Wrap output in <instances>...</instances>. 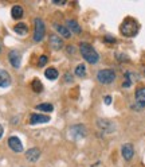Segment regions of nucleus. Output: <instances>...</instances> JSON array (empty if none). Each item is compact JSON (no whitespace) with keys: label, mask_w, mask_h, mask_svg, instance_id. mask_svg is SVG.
Returning <instances> with one entry per match:
<instances>
[{"label":"nucleus","mask_w":145,"mask_h":167,"mask_svg":"<svg viewBox=\"0 0 145 167\" xmlns=\"http://www.w3.org/2000/svg\"><path fill=\"white\" fill-rule=\"evenodd\" d=\"M45 76L49 78V80H51V81H54V80H56L58 78V70L56 69H54V67H49V69H46V71H45Z\"/></svg>","instance_id":"18"},{"label":"nucleus","mask_w":145,"mask_h":167,"mask_svg":"<svg viewBox=\"0 0 145 167\" xmlns=\"http://www.w3.org/2000/svg\"><path fill=\"white\" fill-rule=\"evenodd\" d=\"M8 59H9V63H11L15 69H19L20 67V63H22V55H20V53L18 51V50H12V51H9Z\"/></svg>","instance_id":"5"},{"label":"nucleus","mask_w":145,"mask_h":167,"mask_svg":"<svg viewBox=\"0 0 145 167\" xmlns=\"http://www.w3.org/2000/svg\"><path fill=\"white\" fill-rule=\"evenodd\" d=\"M130 84H132V82H130V78H129V77H126V81L122 84V88H129V86H130Z\"/></svg>","instance_id":"24"},{"label":"nucleus","mask_w":145,"mask_h":167,"mask_svg":"<svg viewBox=\"0 0 145 167\" xmlns=\"http://www.w3.org/2000/svg\"><path fill=\"white\" fill-rule=\"evenodd\" d=\"M70 135L74 136V138H77V139H79V138H85L86 136V128H85V125H74V127L70 128Z\"/></svg>","instance_id":"7"},{"label":"nucleus","mask_w":145,"mask_h":167,"mask_svg":"<svg viewBox=\"0 0 145 167\" xmlns=\"http://www.w3.org/2000/svg\"><path fill=\"white\" fill-rule=\"evenodd\" d=\"M97 80L101 84H112L116 80V73L110 69H102L97 73Z\"/></svg>","instance_id":"3"},{"label":"nucleus","mask_w":145,"mask_h":167,"mask_svg":"<svg viewBox=\"0 0 145 167\" xmlns=\"http://www.w3.org/2000/svg\"><path fill=\"white\" fill-rule=\"evenodd\" d=\"M32 88H34V90L35 92H42V84H40V81L39 80H35V81H32Z\"/></svg>","instance_id":"22"},{"label":"nucleus","mask_w":145,"mask_h":167,"mask_svg":"<svg viewBox=\"0 0 145 167\" xmlns=\"http://www.w3.org/2000/svg\"><path fill=\"white\" fill-rule=\"evenodd\" d=\"M105 40H107V42H114V38H112V36H105Z\"/></svg>","instance_id":"27"},{"label":"nucleus","mask_w":145,"mask_h":167,"mask_svg":"<svg viewBox=\"0 0 145 167\" xmlns=\"http://www.w3.org/2000/svg\"><path fill=\"white\" fill-rule=\"evenodd\" d=\"M13 30H15V32L19 34V35H26V34L28 32V27H27L26 23H18V25L13 27Z\"/></svg>","instance_id":"16"},{"label":"nucleus","mask_w":145,"mask_h":167,"mask_svg":"<svg viewBox=\"0 0 145 167\" xmlns=\"http://www.w3.org/2000/svg\"><path fill=\"white\" fill-rule=\"evenodd\" d=\"M136 101L141 108H145V88H140L136 90Z\"/></svg>","instance_id":"14"},{"label":"nucleus","mask_w":145,"mask_h":167,"mask_svg":"<svg viewBox=\"0 0 145 167\" xmlns=\"http://www.w3.org/2000/svg\"><path fill=\"white\" fill-rule=\"evenodd\" d=\"M54 27H55V30L63 36V38H70L71 32L69 31V28H66V27H63V26H60V25H54Z\"/></svg>","instance_id":"19"},{"label":"nucleus","mask_w":145,"mask_h":167,"mask_svg":"<svg viewBox=\"0 0 145 167\" xmlns=\"http://www.w3.org/2000/svg\"><path fill=\"white\" fill-rule=\"evenodd\" d=\"M97 124H98V127L101 129H103L105 132H113L114 129H116V125L109 120H102V119H100V120L97 121Z\"/></svg>","instance_id":"10"},{"label":"nucleus","mask_w":145,"mask_h":167,"mask_svg":"<svg viewBox=\"0 0 145 167\" xmlns=\"http://www.w3.org/2000/svg\"><path fill=\"white\" fill-rule=\"evenodd\" d=\"M35 31H34V40L35 42H40L45 36V32H46V26L43 23V20L40 18H36L35 19Z\"/></svg>","instance_id":"4"},{"label":"nucleus","mask_w":145,"mask_h":167,"mask_svg":"<svg viewBox=\"0 0 145 167\" xmlns=\"http://www.w3.org/2000/svg\"><path fill=\"white\" fill-rule=\"evenodd\" d=\"M144 74H145V70H144Z\"/></svg>","instance_id":"31"},{"label":"nucleus","mask_w":145,"mask_h":167,"mask_svg":"<svg viewBox=\"0 0 145 167\" xmlns=\"http://www.w3.org/2000/svg\"><path fill=\"white\" fill-rule=\"evenodd\" d=\"M79 50L82 57L85 58V61H87L89 63H97L98 62V53L93 49L92 45H89L87 42H82L79 43Z\"/></svg>","instance_id":"1"},{"label":"nucleus","mask_w":145,"mask_h":167,"mask_svg":"<svg viewBox=\"0 0 145 167\" xmlns=\"http://www.w3.org/2000/svg\"><path fill=\"white\" fill-rule=\"evenodd\" d=\"M8 146L13 152H18V154L19 152H23V144H22V142H20V139L16 138V136H11V138L8 139Z\"/></svg>","instance_id":"6"},{"label":"nucleus","mask_w":145,"mask_h":167,"mask_svg":"<svg viewBox=\"0 0 145 167\" xmlns=\"http://www.w3.org/2000/svg\"><path fill=\"white\" fill-rule=\"evenodd\" d=\"M23 13H24V11H23V8L20 6H13L12 9H11V15L13 19H20L23 16Z\"/></svg>","instance_id":"17"},{"label":"nucleus","mask_w":145,"mask_h":167,"mask_svg":"<svg viewBox=\"0 0 145 167\" xmlns=\"http://www.w3.org/2000/svg\"><path fill=\"white\" fill-rule=\"evenodd\" d=\"M3 131H4V129H3V125L0 124V138H2V136H3Z\"/></svg>","instance_id":"28"},{"label":"nucleus","mask_w":145,"mask_h":167,"mask_svg":"<svg viewBox=\"0 0 145 167\" xmlns=\"http://www.w3.org/2000/svg\"><path fill=\"white\" fill-rule=\"evenodd\" d=\"M67 27H69V31L70 32H74V34H81L82 28L75 20H67Z\"/></svg>","instance_id":"15"},{"label":"nucleus","mask_w":145,"mask_h":167,"mask_svg":"<svg viewBox=\"0 0 145 167\" xmlns=\"http://www.w3.org/2000/svg\"><path fill=\"white\" fill-rule=\"evenodd\" d=\"M50 121V117L49 116H45V115H31L30 117V124H42V123H49Z\"/></svg>","instance_id":"11"},{"label":"nucleus","mask_w":145,"mask_h":167,"mask_svg":"<svg viewBox=\"0 0 145 167\" xmlns=\"http://www.w3.org/2000/svg\"><path fill=\"white\" fill-rule=\"evenodd\" d=\"M11 85V77L8 71L4 69H0V88H8Z\"/></svg>","instance_id":"8"},{"label":"nucleus","mask_w":145,"mask_h":167,"mask_svg":"<svg viewBox=\"0 0 145 167\" xmlns=\"http://www.w3.org/2000/svg\"><path fill=\"white\" fill-rule=\"evenodd\" d=\"M93 167H102V166H101V165H100V163H96V165H94Z\"/></svg>","instance_id":"29"},{"label":"nucleus","mask_w":145,"mask_h":167,"mask_svg":"<svg viewBox=\"0 0 145 167\" xmlns=\"http://www.w3.org/2000/svg\"><path fill=\"white\" fill-rule=\"evenodd\" d=\"M40 156V150L39 148H30L28 151L26 152V158L28 162H36Z\"/></svg>","instance_id":"12"},{"label":"nucleus","mask_w":145,"mask_h":167,"mask_svg":"<svg viewBox=\"0 0 145 167\" xmlns=\"http://www.w3.org/2000/svg\"><path fill=\"white\" fill-rule=\"evenodd\" d=\"M47 63V57L46 55H40L39 58V66H45Z\"/></svg>","instance_id":"23"},{"label":"nucleus","mask_w":145,"mask_h":167,"mask_svg":"<svg viewBox=\"0 0 145 167\" xmlns=\"http://www.w3.org/2000/svg\"><path fill=\"white\" fill-rule=\"evenodd\" d=\"M75 74L78 77H85L86 76V66L85 65H78L75 67Z\"/></svg>","instance_id":"21"},{"label":"nucleus","mask_w":145,"mask_h":167,"mask_svg":"<svg viewBox=\"0 0 145 167\" xmlns=\"http://www.w3.org/2000/svg\"><path fill=\"white\" fill-rule=\"evenodd\" d=\"M36 109H39L42 112H53L54 107L51 104H39V105H36Z\"/></svg>","instance_id":"20"},{"label":"nucleus","mask_w":145,"mask_h":167,"mask_svg":"<svg viewBox=\"0 0 145 167\" xmlns=\"http://www.w3.org/2000/svg\"><path fill=\"white\" fill-rule=\"evenodd\" d=\"M103 101H105L106 105H110V104H112V97H110V96H105V100H103Z\"/></svg>","instance_id":"25"},{"label":"nucleus","mask_w":145,"mask_h":167,"mask_svg":"<svg viewBox=\"0 0 145 167\" xmlns=\"http://www.w3.org/2000/svg\"><path fill=\"white\" fill-rule=\"evenodd\" d=\"M134 155V148L130 143H126V144L122 146V156L125 161H130Z\"/></svg>","instance_id":"9"},{"label":"nucleus","mask_w":145,"mask_h":167,"mask_svg":"<svg viewBox=\"0 0 145 167\" xmlns=\"http://www.w3.org/2000/svg\"><path fill=\"white\" fill-rule=\"evenodd\" d=\"M0 53H2V43H0Z\"/></svg>","instance_id":"30"},{"label":"nucleus","mask_w":145,"mask_h":167,"mask_svg":"<svg viewBox=\"0 0 145 167\" xmlns=\"http://www.w3.org/2000/svg\"><path fill=\"white\" fill-rule=\"evenodd\" d=\"M137 31H139V25L133 19H126L121 26V32L125 36H134Z\"/></svg>","instance_id":"2"},{"label":"nucleus","mask_w":145,"mask_h":167,"mask_svg":"<svg viewBox=\"0 0 145 167\" xmlns=\"http://www.w3.org/2000/svg\"><path fill=\"white\" fill-rule=\"evenodd\" d=\"M54 4H65L66 0H53Z\"/></svg>","instance_id":"26"},{"label":"nucleus","mask_w":145,"mask_h":167,"mask_svg":"<svg viewBox=\"0 0 145 167\" xmlns=\"http://www.w3.org/2000/svg\"><path fill=\"white\" fill-rule=\"evenodd\" d=\"M50 45H51L54 50H60L63 47V42H62V39H60V36L54 34V35L50 36Z\"/></svg>","instance_id":"13"}]
</instances>
